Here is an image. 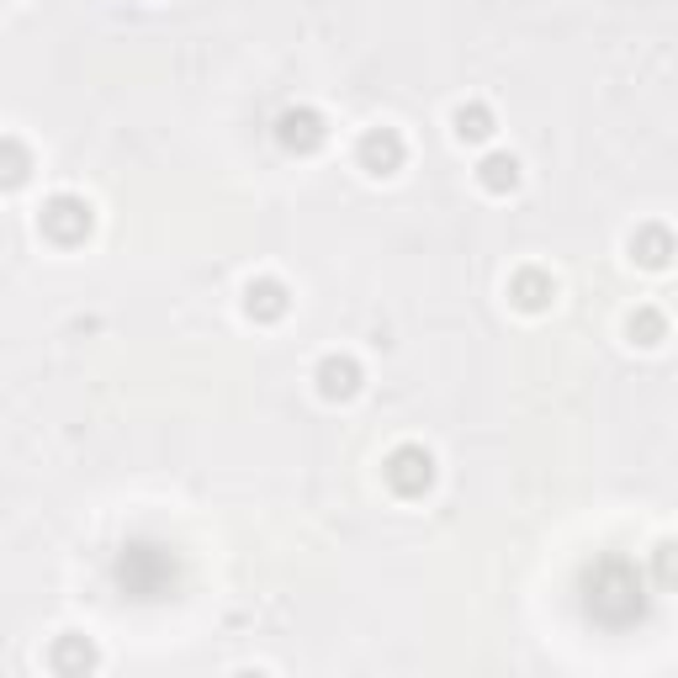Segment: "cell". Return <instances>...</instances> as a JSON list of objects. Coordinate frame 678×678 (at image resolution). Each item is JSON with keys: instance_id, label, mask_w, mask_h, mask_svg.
<instances>
[{"instance_id": "3", "label": "cell", "mask_w": 678, "mask_h": 678, "mask_svg": "<svg viewBox=\"0 0 678 678\" xmlns=\"http://www.w3.org/2000/svg\"><path fill=\"white\" fill-rule=\"evenodd\" d=\"M42 234L59 244H75L90 234V201L70 197V192H59V197L42 207Z\"/></svg>"}, {"instance_id": "5", "label": "cell", "mask_w": 678, "mask_h": 678, "mask_svg": "<svg viewBox=\"0 0 678 678\" xmlns=\"http://www.w3.org/2000/svg\"><path fill=\"white\" fill-rule=\"evenodd\" d=\"M313 382H319V393L329 403H350L360 393V366L350 356H323L319 371H313Z\"/></svg>"}, {"instance_id": "4", "label": "cell", "mask_w": 678, "mask_h": 678, "mask_svg": "<svg viewBox=\"0 0 678 678\" xmlns=\"http://www.w3.org/2000/svg\"><path fill=\"white\" fill-rule=\"evenodd\" d=\"M626 249H631V260L637 266H646V271H668L678 255V239L663 229V223H641L637 234L626 239Z\"/></svg>"}, {"instance_id": "6", "label": "cell", "mask_w": 678, "mask_h": 678, "mask_svg": "<svg viewBox=\"0 0 678 678\" xmlns=\"http://www.w3.org/2000/svg\"><path fill=\"white\" fill-rule=\"evenodd\" d=\"M276 138L286 149H297V155H308V149H319L323 138H329V127H323L319 112H308V107H292V112H281L276 122Z\"/></svg>"}, {"instance_id": "2", "label": "cell", "mask_w": 678, "mask_h": 678, "mask_svg": "<svg viewBox=\"0 0 678 678\" xmlns=\"http://www.w3.org/2000/svg\"><path fill=\"white\" fill-rule=\"evenodd\" d=\"M356 160L366 175H398L403 160H408V144H403L398 127H371V133H360Z\"/></svg>"}, {"instance_id": "10", "label": "cell", "mask_w": 678, "mask_h": 678, "mask_svg": "<svg viewBox=\"0 0 678 678\" xmlns=\"http://www.w3.org/2000/svg\"><path fill=\"white\" fill-rule=\"evenodd\" d=\"M478 186H482V192H493V197L515 192V186H519V160H515V155H482Z\"/></svg>"}, {"instance_id": "9", "label": "cell", "mask_w": 678, "mask_h": 678, "mask_svg": "<svg viewBox=\"0 0 678 678\" xmlns=\"http://www.w3.org/2000/svg\"><path fill=\"white\" fill-rule=\"evenodd\" d=\"M509 292H515V303L525 308V313H541V308H552V303H557V281L541 276V271H519Z\"/></svg>"}, {"instance_id": "1", "label": "cell", "mask_w": 678, "mask_h": 678, "mask_svg": "<svg viewBox=\"0 0 678 678\" xmlns=\"http://www.w3.org/2000/svg\"><path fill=\"white\" fill-rule=\"evenodd\" d=\"M387 482H393V493L403 498H419V493H430V482H435V456L424 451V445H398L393 456H387Z\"/></svg>"}, {"instance_id": "8", "label": "cell", "mask_w": 678, "mask_h": 678, "mask_svg": "<svg viewBox=\"0 0 678 678\" xmlns=\"http://www.w3.org/2000/svg\"><path fill=\"white\" fill-rule=\"evenodd\" d=\"M244 313H249V319H281V313H286V286H281V281H249V286H244Z\"/></svg>"}, {"instance_id": "7", "label": "cell", "mask_w": 678, "mask_h": 678, "mask_svg": "<svg viewBox=\"0 0 678 678\" xmlns=\"http://www.w3.org/2000/svg\"><path fill=\"white\" fill-rule=\"evenodd\" d=\"M493 112L482 107V101H461L456 112H451V133H456V144H488L493 138Z\"/></svg>"}, {"instance_id": "11", "label": "cell", "mask_w": 678, "mask_h": 678, "mask_svg": "<svg viewBox=\"0 0 678 678\" xmlns=\"http://www.w3.org/2000/svg\"><path fill=\"white\" fill-rule=\"evenodd\" d=\"M663 334H668V323H663L657 308H637V313H631V345L657 350V345H663Z\"/></svg>"}]
</instances>
